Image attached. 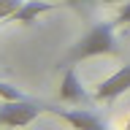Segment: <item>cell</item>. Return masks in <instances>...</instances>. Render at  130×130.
Wrapping results in <instances>:
<instances>
[{
  "label": "cell",
  "mask_w": 130,
  "mask_h": 130,
  "mask_svg": "<svg viewBox=\"0 0 130 130\" xmlns=\"http://www.w3.org/2000/svg\"><path fill=\"white\" fill-rule=\"evenodd\" d=\"M114 24L117 22H98L92 24L81 38H76L68 46L60 60H57V68H71V65H79L81 60H89V57L98 54H114L117 52V35H114Z\"/></svg>",
  "instance_id": "cell-1"
},
{
  "label": "cell",
  "mask_w": 130,
  "mask_h": 130,
  "mask_svg": "<svg viewBox=\"0 0 130 130\" xmlns=\"http://www.w3.org/2000/svg\"><path fill=\"white\" fill-rule=\"evenodd\" d=\"M49 106H41L30 98H16L0 103V125L3 127H27L30 122L38 119V114H46Z\"/></svg>",
  "instance_id": "cell-2"
},
{
  "label": "cell",
  "mask_w": 130,
  "mask_h": 130,
  "mask_svg": "<svg viewBox=\"0 0 130 130\" xmlns=\"http://www.w3.org/2000/svg\"><path fill=\"white\" fill-rule=\"evenodd\" d=\"M127 89H130V62H125L122 68H117L108 79H103L98 84L92 98H95L98 103H111V100H117L119 95H125Z\"/></svg>",
  "instance_id": "cell-3"
},
{
  "label": "cell",
  "mask_w": 130,
  "mask_h": 130,
  "mask_svg": "<svg viewBox=\"0 0 130 130\" xmlns=\"http://www.w3.org/2000/svg\"><path fill=\"white\" fill-rule=\"evenodd\" d=\"M46 114H54V117L65 119L73 130H108L103 117L89 111V108H54V106H49Z\"/></svg>",
  "instance_id": "cell-4"
},
{
  "label": "cell",
  "mask_w": 130,
  "mask_h": 130,
  "mask_svg": "<svg viewBox=\"0 0 130 130\" xmlns=\"http://www.w3.org/2000/svg\"><path fill=\"white\" fill-rule=\"evenodd\" d=\"M60 100L73 103V106H84V103H89V100H95V98L84 89V81H81L76 65L62 68V79H60Z\"/></svg>",
  "instance_id": "cell-5"
},
{
  "label": "cell",
  "mask_w": 130,
  "mask_h": 130,
  "mask_svg": "<svg viewBox=\"0 0 130 130\" xmlns=\"http://www.w3.org/2000/svg\"><path fill=\"white\" fill-rule=\"evenodd\" d=\"M54 3L52 0H24L22 6H19V11H16L8 22H16V24H32L38 22L43 14H49V11H54Z\"/></svg>",
  "instance_id": "cell-6"
},
{
  "label": "cell",
  "mask_w": 130,
  "mask_h": 130,
  "mask_svg": "<svg viewBox=\"0 0 130 130\" xmlns=\"http://www.w3.org/2000/svg\"><path fill=\"white\" fill-rule=\"evenodd\" d=\"M22 3L24 0H0V22H3V19H11V16L19 11Z\"/></svg>",
  "instance_id": "cell-7"
},
{
  "label": "cell",
  "mask_w": 130,
  "mask_h": 130,
  "mask_svg": "<svg viewBox=\"0 0 130 130\" xmlns=\"http://www.w3.org/2000/svg\"><path fill=\"white\" fill-rule=\"evenodd\" d=\"M16 98H27L22 89H16L14 84H6V81H0V100H16Z\"/></svg>",
  "instance_id": "cell-8"
},
{
  "label": "cell",
  "mask_w": 130,
  "mask_h": 130,
  "mask_svg": "<svg viewBox=\"0 0 130 130\" xmlns=\"http://www.w3.org/2000/svg\"><path fill=\"white\" fill-rule=\"evenodd\" d=\"M117 24H130V0H125L122 3V8L117 11V19H114Z\"/></svg>",
  "instance_id": "cell-9"
},
{
  "label": "cell",
  "mask_w": 130,
  "mask_h": 130,
  "mask_svg": "<svg viewBox=\"0 0 130 130\" xmlns=\"http://www.w3.org/2000/svg\"><path fill=\"white\" fill-rule=\"evenodd\" d=\"M68 6H73V8H81V6H89V3H95V0H65Z\"/></svg>",
  "instance_id": "cell-10"
},
{
  "label": "cell",
  "mask_w": 130,
  "mask_h": 130,
  "mask_svg": "<svg viewBox=\"0 0 130 130\" xmlns=\"http://www.w3.org/2000/svg\"><path fill=\"white\" fill-rule=\"evenodd\" d=\"M106 6H117V3H125V0H103Z\"/></svg>",
  "instance_id": "cell-11"
}]
</instances>
